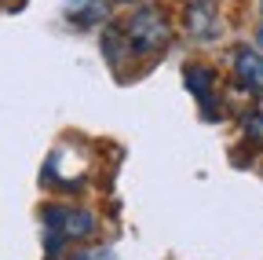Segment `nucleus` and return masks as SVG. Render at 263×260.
I'll return each instance as SVG.
<instances>
[{
  "label": "nucleus",
  "mask_w": 263,
  "mask_h": 260,
  "mask_svg": "<svg viewBox=\"0 0 263 260\" xmlns=\"http://www.w3.org/2000/svg\"><path fill=\"white\" fill-rule=\"evenodd\" d=\"M128 4H143V0H128Z\"/></svg>",
  "instance_id": "10"
},
{
  "label": "nucleus",
  "mask_w": 263,
  "mask_h": 260,
  "mask_svg": "<svg viewBox=\"0 0 263 260\" xmlns=\"http://www.w3.org/2000/svg\"><path fill=\"white\" fill-rule=\"evenodd\" d=\"M245 136H249V140H259V143H263V117H259V114L245 121Z\"/></svg>",
  "instance_id": "7"
},
{
  "label": "nucleus",
  "mask_w": 263,
  "mask_h": 260,
  "mask_svg": "<svg viewBox=\"0 0 263 260\" xmlns=\"http://www.w3.org/2000/svg\"><path fill=\"white\" fill-rule=\"evenodd\" d=\"M44 227H48V253L55 256L62 242L73 238H91L95 235V216L88 209H70V205H48L44 209Z\"/></svg>",
  "instance_id": "2"
},
{
  "label": "nucleus",
  "mask_w": 263,
  "mask_h": 260,
  "mask_svg": "<svg viewBox=\"0 0 263 260\" xmlns=\"http://www.w3.org/2000/svg\"><path fill=\"white\" fill-rule=\"evenodd\" d=\"M256 41H259V44H263V26H259V29H256Z\"/></svg>",
  "instance_id": "8"
},
{
  "label": "nucleus",
  "mask_w": 263,
  "mask_h": 260,
  "mask_svg": "<svg viewBox=\"0 0 263 260\" xmlns=\"http://www.w3.org/2000/svg\"><path fill=\"white\" fill-rule=\"evenodd\" d=\"M186 88L197 95V103H201L205 117L216 121L219 110H216V92H212V70H209V66H186Z\"/></svg>",
  "instance_id": "4"
},
{
  "label": "nucleus",
  "mask_w": 263,
  "mask_h": 260,
  "mask_svg": "<svg viewBox=\"0 0 263 260\" xmlns=\"http://www.w3.org/2000/svg\"><path fill=\"white\" fill-rule=\"evenodd\" d=\"M234 74L249 92L263 95V55L256 48H238L234 51Z\"/></svg>",
  "instance_id": "3"
},
{
  "label": "nucleus",
  "mask_w": 263,
  "mask_h": 260,
  "mask_svg": "<svg viewBox=\"0 0 263 260\" xmlns=\"http://www.w3.org/2000/svg\"><path fill=\"white\" fill-rule=\"evenodd\" d=\"M66 260H91V256H81V253H77V256H66Z\"/></svg>",
  "instance_id": "9"
},
{
  "label": "nucleus",
  "mask_w": 263,
  "mask_h": 260,
  "mask_svg": "<svg viewBox=\"0 0 263 260\" xmlns=\"http://www.w3.org/2000/svg\"><path fill=\"white\" fill-rule=\"evenodd\" d=\"M106 11H110V0H66V19L81 22V26L106 19Z\"/></svg>",
  "instance_id": "5"
},
{
  "label": "nucleus",
  "mask_w": 263,
  "mask_h": 260,
  "mask_svg": "<svg viewBox=\"0 0 263 260\" xmlns=\"http://www.w3.org/2000/svg\"><path fill=\"white\" fill-rule=\"evenodd\" d=\"M190 33L197 41H212L216 37V11L205 4V0H194V8H190Z\"/></svg>",
  "instance_id": "6"
},
{
  "label": "nucleus",
  "mask_w": 263,
  "mask_h": 260,
  "mask_svg": "<svg viewBox=\"0 0 263 260\" xmlns=\"http://www.w3.org/2000/svg\"><path fill=\"white\" fill-rule=\"evenodd\" d=\"M124 41H128V51L132 55H157L164 44L172 41V29H168V19L154 8H139L132 11L128 26H124Z\"/></svg>",
  "instance_id": "1"
}]
</instances>
